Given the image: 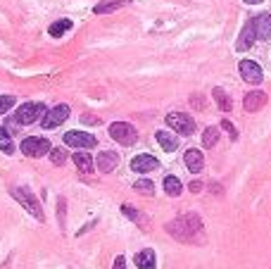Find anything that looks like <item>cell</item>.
Returning a JSON list of instances; mask_svg holds the SVG:
<instances>
[{"label":"cell","instance_id":"obj_1","mask_svg":"<svg viewBox=\"0 0 271 269\" xmlns=\"http://www.w3.org/2000/svg\"><path fill=\"white\" fill-rule=\"evenodd\" d=\"M167 233H172L181 243H193L195 238H202V222H200L198 215L186 212V215L176 217L174 222L167 224Z\"/></svg>","mask_w":271,"mask_h":269},{"label":"cell","instance_id":"obj_2","mask_svg":"<svg viewBox=\"0 0 271 269\" xmlns=\"http://www.w3.org/2000/svg\"><path fill=\"white\" fill-rule=\"evenodd\" d=\"M12 196H15L19 203L24 205V210H29V212L36 217V219H41V222H43V210H41V203L36 200V196H34L31 191L24 189V186H22V189H19V186H15V189H12Z\"/></svg>","mask_w":271,"mask_h":269},{"label":"cell","instance_id":"obj_3","mask_svg":"<svg viewBox=\"0 0 271 269\" xmlns=\"http://www.w3.org/2000/svg\"><path fill=\"white\" fill-rule=\"evenodd\" d=\"M45 112H48V110H45L43 103H24V105L17 110L15 119H17V124H34L38 117L43 119Z\"/></svg>","mask_w":271,"mask_h":269},{"label":"cell","instance_id":"obj_4","mask_svg":"<svg viewBox=\"0 0 271 269\" xmlns=\"http://www.w3.org/2000/svg\"><path fill=\"white\" fill-rule=\"evenodd\" d=\"M167 124L181 136H190L195 131V119L190 115H183V112H172V115H167Z\"/></svg>","mask_w":271,"mask_h":269},{"label":"cell","instance_id":"obj_5","mask_svg":"<svg viewBox=\"0 0 271 269\" xmlns=\"http://www.w3.org/2000/svg\"><path fill=\"white\" fill-rule=\"evenodd\" d=\"M109 136L121 145H133L138 134H136V129L126 122H114V124H109Z\"/></svg>","mask_w":271,"mask_h":269},{"label":"cell","instance_id":"obj_6","mask_svg":"<svg viewBox=\"0 0 271 269\" xmlns=\"http://www.w3.org/2000/svg\"><path fill=\"white\" fill-rule=\"evenodd\" d=\"M22 153L29 155V157H43V155L50 153V143L41 136H29L22 141Z\"/></svg>","mask_w":271,"mask_h":269},{"label":"cell","instance_id":"obj_7","mask_svg":"<svg viewBox=\"0 0 271 269\" xmlns=\"http://www.w3.org/2000/svg\"><path fill=\"white\" fill-rule=\"evenodd\" d=\"M64 143L69 148H95L98 138L93 134H86V131H67L64 134Z\"/></svg>","mask_w":271,"mask_h":269},{"label":"cell","instance_id":"obj_8","mask_svg":"<svg viewBox=\"0 0 271 269\" xmlns=\"http://www.w3.org/2000/svg\"><path fill=\"white\" fill-rule=\"evenodd\" d=\"M69 117V105H55L53 110H48L43 115V119H41V124H43V129H55V126H60Z\"/></svg>","mask_w":271,"mask_h":269},{"label":"cell","instance_id":"obj_9","mask_svg":"<svg viewBox=\"0 0 271 269\" xmlns=\"http://www.w3.org/2000/svg\"><path fill=\"white\" fill-rule=\"evenodd\" d=\"M238 69H240V76H243L247 83H262L264 74H262V67L252 60H243V62L238 64Z\"/></svg>","mask_w":271,"mask_h":269},{"label":"cell","instance_id":"obj_10","mask_svg":"<svg viewBox=\"0 0 271 269\" xmlns=\"http://www.w3.org/2000/svg\"><path fill=\"white\" fill-rule=\"evenodd\" d=\"M160 167V162L155 160L153 155H136L133 160H131V169L138 171V174H148V171H153Z\"/></svg>","mask_w":271,"mask_h":269},{"label":"cell","instance_id":"obj_11","mask_svg":"<svg viewBox=\"0 0 271 269\" xmlns=\"http://www.w3.org/2000/svg\"><path fill=\"white\" fill-rule=\"evenodd\" d=\"M252 27H254V34H257V38L259 41H269L271 36V15H257V17L252 19Z\"/></svg>","mask_w":271,"mask_h":269},{"label":"cell","instance_id":"obj_12","mask_svg":"<svg viewBox=\"0 0 271 269\" xmlns=\"http://www.w3.org/2000/svg\"><path fill=\"white\" fill-rule=\"evenodd\" d=\"M95 164H98V171H102V174H109V171H112L119 164V155L112 153V150H102V153H98V160H95Z\"/></svg>","mask_w":271,"mask_h":269},{"label":"cell","instance_id":"obj_13","mask_svg":"<svg viewBox=\"0 0 271 269\" xmlns=\"http://www.w3.org/2000/svg\"><path fill=\"white\" fill-rule=\"evenodd\" d=\"M264 103H266V93L264 91H250L243 100V108L247 112H257V110L264 108Z\"/></svg>","mask_w":271,"mask_h":269},{"label":"cell","instance_id":"obj_14","mask_svg":"<svg viewBox=\"0 0 271 269\" xmlns=\"http://www.w3.org/2000/svg\"><path fill=\"white\" fill-rule=\"evenodd\" d=\"M183 162H186V167H188L193 174L202 171V167H205V157H202V153H200V150H195V148L186 150V155H183Z\"/></svg>","mask_w":271,"mask_h":269},{"label":"cell","instance_id":"obj_15","mask_svg":"<svg viewBox=\"0 0 271 269\" xmlns=\"http://www.w3.org/2000/svg\"><path fill=\"white\" fill-rule=\"evenodd\" d=\"M136 267L138 269H155L157 267V255H155V250L145 248V250L138 252V255H136Z\"/></svg>","mask_w":271,"mask_h":269},{"label":"cell","instance_id":"obj_16","mask_svg":"<svg viewBox=\"0 0 271 269\" xmlns=\"http://www.w3.org/2000/svg\"><path fill=\"white\" fill-rule=\"evenodd\" d=\"M257 41V34H254V27H252V22L250 24H245L243 31H240V41H238V50H247V48H252V43Z\"/></svg>","mask_w":271,"mask_h":269},{"label":"cell","instance_id":"obj_17","mask_svg":"<svg viewBox=\"0 0 271 269\" xmlns=\"http://www.w3.org/2000/svg\"><path fill=\"white\" fill-rule=\"evenodd\" d=\"M157 143L162 145V150L174 153V150L179 148V138H176L174 134H169V131H157Z\"/></svg>","mask_w":271,"mask_h":269},{"label":"cell","instance_id":"obj_18","mask_svg":"<svg viewBox=\"0 0 271 269\" xmlns=\"http://www.w3.org/2000/svg\"><path fill=\"white\" fill-rule=\"evenodd\" d=\"M74 164H76L79 171H83V174H90V171L95 169V160H93L88 153H74Z\"/></svg>","mask_w":271,"mask_h":269},{"label":"cell","instance_id":"obj_19","mask_svg":"<svg viewBox=\"0 0 271 269\" xmlns=\"http://www.w3.org/2000/svg\"><path fill=\"white\" fill-rule=\"evenodd\" d=\"M212 98H214V103L219 105L221 112H231L233 103H231V98H228V93H226L224 88H214V91H212Z\"/></svg>","mask_w":271,"mask_h":269},{"label":"cell","instance_id":"obj_20","mask_svg":"<svg viewBox=\"0 0 271 269\" xmlns=\"http://www.w3.org/2000/svg\"><path fill=\"white\" fill-rule=\"evenodd\" d=\"M131 0H107V3H100V5H95L93 8V12L95 15H105V12H114V10L124 8V5H128Z\"/></svg>","mask_w":271,"mask_h":269},{"label":"cell","instance_id":"obj_21","mask_svg":"<svg viewBox=\"0 0 271 269\" xmlns=\"http://www.w3.org/2000/svg\"><path fill=\"white\" fill-rule=\"evenodd\" d=\"M181 191H183V186H181V181L176 179V176H167V179H164V193H167V196L179 198Z\"/></svg>","mask_w":271,"mask_h":269},{"label":"cell","instance_id":"obj_22","mask_svg":"<svg viewBox=\"0 0 271 269\" xmlns=\"http://www.w3.org/2000/svg\"><path fill=\"white\" fill-rule=\"evenodd\" d=\"M121 212H124V215L128 217V219H131V222H138V224L143 226H148V217L143 215V212H138V210H133V207L131 205H121Z\"/></svg>","mask_w":271,"mask_h":269},{"label":"cell","instance_id":"obj_23","mask_svg":"<svg viewBox=\"0 0 271 269\" xmlns=\"http://www.w3.org/2000/svg\"><path fill=\"white\" fill-rule=\"evenodd\" d=\"M0 150L5 155H12L15 153V143H12V138H10V131L5 126H0Z\"/></svg>","mask_w":271,"mask_h":269},{"label":"cell","instance_id":"obj_24","mask_svg":"<svg viewBox=\"0 0 271 269\" xmlns=\"http://www.w3.org/2000/svg\"><path fill=\"white\" fill-rule=\"evenodd\" d=\"M69 29H72V22H69V19H60V22L50 24V29H48V31H50V36H53V38H60L62 34H67Z\"/></svg>","mask_w":271,"mask_h":269},{"label":"cell","instance_id":"obj_25","mask_svg":"<svg viewBox=\"0 0 271 269\" xmlns=\"http://www.w3.org/2000/svg\"><path fill=\"white\" fill-rule=\"evenodd\" d=\"M217 141H219V129L217 126H207L205 134H202V145H205V148H214Z\"/></svg>","mask_w":271,"mask_h":269},{"label":"cell","instance_id":"obj_26","mask_svg":"<svg viewBox=\"0 0 271 269\" xmlns=\"http://www.w3.org/2000/svg\"><path fill=\"white\" fill-rule=\"evenodd\" d=\"M133 189L138 191V193H143V196H155V184L148 179H138L133 184Z\"/></svg>","mask_w":271,"mask_h":269},{"label":"cell","instance_id":"obj_27","mask_svg":"<svg viewBox=\"0 0 271 269\" xmlns=\"http://www.w3.org/2000/svg\"><path fill=\"white\" fill-rule=\"evenodd\" d=\"M15 105V96H0V115H5Z\"/></svg>","mask_w":271,"mask_h":269},{"label":"cell","instance_id":"obj_28","mask_svg":"<svg viewBox=\"0 0 271 269\" xmlns=\"http://www.w3.org/2000/svg\"><path fill=\"white\" fill-rule=\"evenodd\" d=\"M50 160H53V164H62L64 160H67V153L64 150H60V148H50Z\"/></svg>","mask_w":271,"mask_h":269},{"label":"cell","instance_id":"obj_29","mask_svg":"<svg viewBox=\"0 0 271 269\" xmlns=\"http://www.w3.org/2000/svg\"><path fill=\"white\" fill-rule=\"evenodd\" d=\"M221 129H226V131H228V136H231L233 141L238 138V134H235V126L231 124V122H226V119H224V122H221Z\"/></svg>","mask_w":271,"mask_h":269},{"label":"cell","instance_id":"obj_30","mask_svg":"<svg viewBox=\"0 0 271 269\" xmlns=\"http://www.w3.org/2000/svg\"><path fill=\"white\" fill-rule=\"evenodd\" d=\"M112 269H126V260H124L121 255H119L117 260H114V267H112Z\"/></svg>","mask_w":271,"mask_h":269},{"label":"cell","instance_id":"obj_31","mask_svg":"<svg viewBox=\"0 0 271 269\" xmlns=\"http://www.w3.org/2000/svg\"><path fill=\"white\" fill-rule=\"evenodd\" d=\"M188 189H190V193H200V191H202V184H200V181H193Z\"/></svg>","mask_w":271,"mask_h":269},{"label":"cell","instance_id":"obj_32","mask_svg":"<svg viewBox=\"0 0 271 269\" xmlns=\"http://www.w3.org/2000/svg\"><path fill=\"white\" fill-rule=\"evenodd\" d=\"M245 3H247V5H259L262 0H245Z\"/></svg>","mask_w":271,"mask_h":269}]
</instances>
